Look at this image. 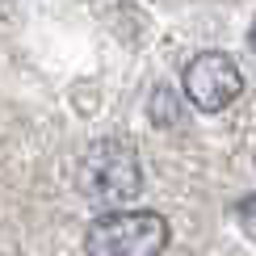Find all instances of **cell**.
Wrapping results in <instances>:
<instances>
[{"instance_id": "1", "label": "cell", "mask_w": 256, "mask_h": 256, "mask_svg": "<svg viewBox=\"0 0 256 256\" xmlns=\"http://www.w3.org/2000/svg\"><path fill=\"white\" fill-rule=\"evenodd\" d=\"M76 189L92 206H126L143 194V164L122 138H97L76 164Z\"/></svg>"}, {"instance_id": "2", "label": "cell", "mask_w": 256, "mask_h": 256, "mask_svg": "<svg viewBox=\"0 0 256 256\" xmlns=\"http://www.w3.org/2000/svg\"><path fill=\"white\" fill-rule=\"evenodd\" d=\"M168 218L160 210H105L84 231L88 256H160L168 248Z\"/></svg>"}, {"instance_id": "3", "label": "cell", "mask_w": 256, "mask_h": 256, "mask_svg": "<svg viewBox=\"0 0 256 256\" xmlns=\"http://www.w3.org/2000/svg\"><path fill=\"white\" fill-rule=\"evenodd\" d=\"M180 92L202 114H222L244 92V72L236 68V59L227 50H202L180 72Z\"/></svg>"}, {"instance_id": "4", "label": "cell", "mask_w": 256, "mask_h": 256, "mask_svg": "<svg viewBox=\"0 0 256 256\" xmlns=\"http://www.w3.org/2000/svg\"><path fill=\"white\" fill-rule=\"evenodd\" d=\"M147 114H152L156 126H176L180 118H185V110H180V97L172 84H160V88L152 92V101H147Z\"/></svg>"}, {"instance_id": "5", "label": "cell", "mask_w": 256, "mask_h": 256, "mask_svg": "<svg viewBox=\"0 0 256 256\" xmlns=\"http://www.w3.org/2000/svg\"><path fill=\"white\" fill-rule=\"evenodd\" d=\"M248 46L256 50V21H252V30H248Z\"/></svg>"}]
</instances>
